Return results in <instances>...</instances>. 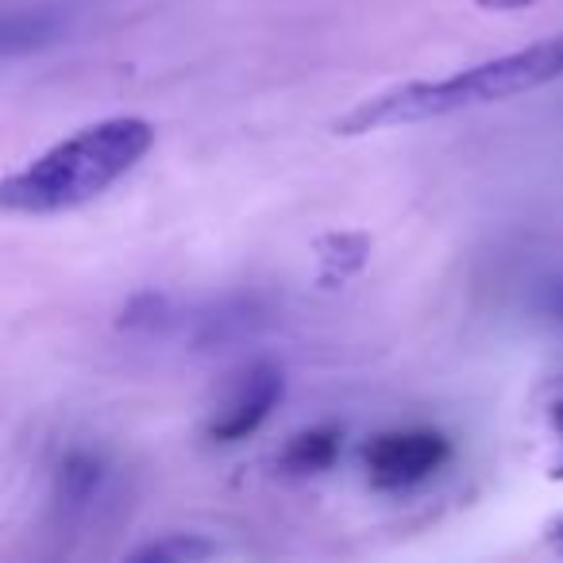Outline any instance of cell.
I'll use <instances>...</instances> for the list:
<instances>
[{
  "label": "cell",
  "instance_id": "cell-9",
  "mask_svg": "<svg viewBox=\"0 0 563 563\" xmlns=\"http://www.w3.org/2000/svg\"><path fill=\"white\" fill-rule=\"evenodd\" d=\"M478 4H486V9H521L529 0H478Z\"/></svg>",
  "mask_w": 563,
  "mask_h": 563
},
{
  "label": "cell",
  "instance_id": "cell-5",
  "mask_svg": "<svg viewBox=\"0 0 563 563\" xmlns=\"http://www.w3.org/2000/svg\"><path fill=\"white\" fill-rule=\"evenodd\" d=\"M104 486H109L104 463L89 452H74L58 467V486H55V506L63 514V521H86L89 509L101 506Z\"/></svg>",
  "mask_w": 563,
  "mask_h": 563
},
{
  "label": "cell",
  "instance_id": "cell-1",
  "mask_svg": "<svg viewBox=\"0 0 563 563\" xmlns=\"http://www.w3.org/2000/svg\"><path fill=\"white\" fill-rule=\"evenodd\" d=\"M563 78V32L532 43V47L509 51L490 63H478L471 70H460L440 81H413L398 86L390 93H378L360 101L336 124L340 135H367L398 124H421V120L452 117V112H471L483 104H498L509 97L532 93L548 81Z\"/></svg>",
  "mask_w": 563,
  "mask_h": 563
},
{
  "label": "cell",
  "instance_id": "cell-8",
  "mask_svg": "<svg viewBox=\"0 0 563 563\" xmlns=\"http://www.w3.org/2000/svg\"><path fill=\"white\" fill-rule=\"evenodd\" d=\"M55 35H58V16H51V12H35V16H9V24H4V51L16 55L20 40H27L24 47H40V43L55 40Z\"/></svg>",
  "mask_w": 563,
  "mask_h": 563
},
{
  "label": "cell",
  "instance_id": "cell-6",
  "mask_svg": "<svg viewBox=\"0 0 563 563\" xmlns=\"http://www.w3.org/2000/svg\"><path fill=\"white\" fill-rule=\"evenodd\" d=\"M340 429H309L298 432V437L286 444L282 452V467L290 471V475H321L336 463L340 455Z\"/></svg>",
  "mask_w": 563,
  "mask_h": 563
},
{
  "label": "cell",
  "instance_id": "cell-7",
  "mask_svg": "<svg viewBox=\"0 0 563 563\" xmlns=\"http://www.w3.org/2000/svg\"><path fill=\"white\" fill-rule=\"evenodd\" d=\"M212 552H217V544H209V540H201V537H181V532H174V537H163V540H155V544L140 548V552H132V560L189 563V560H209Z\"/></svg>",
  "mask_w": 563,
  "mask_h": 563
},
{
  "label": "cell",
  "instance_id": "cell-4",
  "mask_svg": "<svg viewBox=\"0 0 563 563\" xmlns=\"http://www.w3.org/2000/svg\"><path fill=\"white\" fill-rule=\"evenodd\" d=\"M282 371L271 363H258V367L243 371L240 383L232 386L228 401L220 406V413L212 417L209 437L217 444H235V440H247L251 432H258V424L271 417V409L282 401Z\"/></svg>",
  "mask_w": 563,
  "mask_h": 563
},
{
  "label": "cell",
  "instance_id": "cell-3",
  "mask_svg": "<svg viewBox=\"0 0 563 563\" xmlns=\"http://www.w3.org/2000/svg\"><path fill=\"white\" fill-rule=\"evenodd\" d=\"M363 460L378 490H406L437 475L452 460V444L432 429H398L371 440Z\"/></svg>",
  "mask_w": 563,
  "mask_h": 563
},
{
  "label": "cell",
  "instance_id": "cell-2",
  "mask_svg": "<svg viewBox=\"0 0 563 563\" xmlns=\"http://www.w3.org/2000/svg\"><path fill=\"white\" fill-rule=\"evenodd\" d=\"M155 143V128L140 117H109L74 132L70 140L43 151L35 163L12 174L0 189L9 212L27 217H55L97 201L109 186H117L128 170H135Z\"/></svg>",
  "mask_w": 563,
  "mask_h": 563
}]
</instances>
